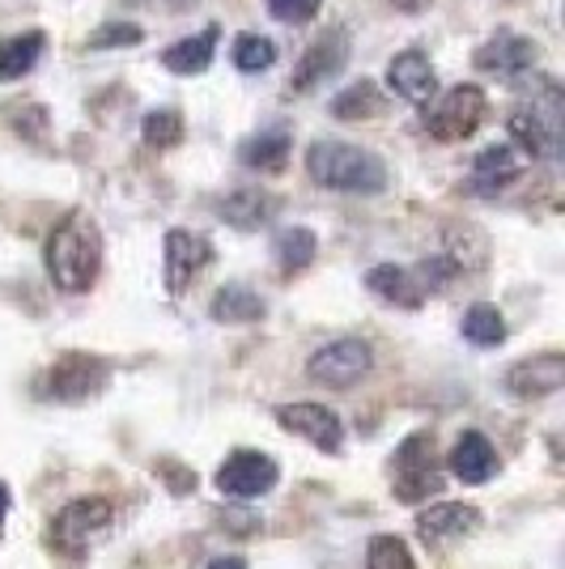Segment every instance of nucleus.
Returning a JSON list of instances; mask_svg holds the SVG:
<instances>
[{
	"mask_svg": "<svg viewBox=\"0 0 565 569\" xmlns=\"http://www.w3.org/2000/svg\"><path fill=\"white\" fill-rule=\"evenodd\" d=\"M277 426L285 433L310 442L315 451L324 455H340V447H345V421H340V412L328 408V403H310V400L281 403L277 408Z\"/></svg>",
	"mask_w": 565,
	"mask_h": 569,
	"instance_id": "8",
	"label": "nucleus"
},
{
	"mask_svg": "<svg viewBox=\"0 0 565 569\" xmlns=\"http://www.w3.org/2000/svg\"><path fill=\"white\" fill-rule=\"evenodd\" d=\"M447 485V476L438 468V455H434V433L429 429H417L408 433L396 455H391V489H396V501L404 506H422V501L438 498Z\"/></svg>",
	"mask_w": 565,
	"mask_h": 569,
	"instance_id": "3",
	"label": "nucleus"
},
{
	"mask_svg": "<svg viewBox=\"0 0 565 569\" xmlns=\"http://www.w3.org/2000/svg\"><path fill=\"white\" fill-rule=\"evenodd\" d=\"M230 56H235L238 72H268L277 64V43L264 39V34H238Z\"/></svg>",
	"mask_w": 565,
	"mask_h": 569,
	"instance_id": "29",
	"label": "nucleus"
},
{
	"mask_svg": "<svg viewBox=\"0 0 565 569\" xmlns=\"http://www.w3.org/2000/svg\"><path fill=\"white\" fill-rule=\"evenodd\" d=\"M506 128H511V137H515V141L523 144L532 158H557V153H562V141H557V137H548L541 123H536L532 116H523L518 107L511 111Z\"/></svg>",
	"mask_w": 565,
	"mask_h": 569,
	"instance_id": "28",
	"label": "nucleus"
},
{
	"mask_svg": "<svg viewBox=\"0 0 565 569\" xmlns=\"http://www.w3.org/2000/svg\"><path fill=\"white\" fill-rule=\"evenodd\" d=\"M48 48L43 30H26L13 39H0V81H22L26 72L39 64V56Z\"/></svg>",
	"mask_w": 565,
	"mask_h": 569,
	"instance_id": "23",
	"label": "nucleus"
},
{
	"mask_svg": "<svg viewBox=\"0 0 565 569\" xmlns=\"http://www.w3.org/2000/svg\"><path fill=\"white\" fill-rule=\"evenodd\" d=\"M523 174V158L515 153V144H489L472 158V191L476 196H497L506 183H515Z\"/></svg>",
	"mask_w": 565,
	"mask_h": 569,
	"instance_id": "16",
	"label": "nucleus"
},
{
	"mask_svg": "<svg viewBox=\"0 0 565 569\" xmlns=\"http://www.w3.org/2000/svg\"><path fill=\"white\" fill-rule=\"evenodd\" d=\"M480 527V510L468 501H434L429 510L417 515V531H422L425 545H450V540H464Z\"/></svg>",
	"mask_w": 565,
	"mask_h": 569,
	"instance_id": "13",
	"label": "nucleus"
},
{
	"mask_svg": "<svg viewBox=\"0 0 565 569\" xmlns=\"http://www.w3.org/2000/svg\"><path fill=\"white\" fill-rule=\"evenodd\" d=\"M447 472L459 480V485H489L497 476V451L494 442L480 433V429H464L459 442L450 447Z\"/></svg>",
	"mask_w": 565,
	"mask_h": 569,
	"instance_id": "14",
	"label": "nucleus"
},
{
	"mask_svg": "<svg viewBox=\"0 0 565 569\" xmlns=\"http://www.w3.org/2000/svg\"><path fill=\"white\" fill-rule=\"evenodd\" d=\"M48 277L60 293H90L102 272V230L95 217L65 213L43 247Z\"/></svg>",
	"mask_w": 565,
	"mask_h": 569,
	"instance_id": "1",
	"label": "nucleus"
},
{
	"mask_svg": "<svg viewBox=\"0 0 565 569\" xmlns=\"http://www.w3.org/2000/svg\"><path fill=\"white\" fill-rule=\"evenodd\" d=\"M485 90L480 86H455L429 116H425V128L434 141H468L472 132L485 123Z\"/></svg>",
	"mask_w": 565,
	"mask_h": 569,
	"instance_id": "9",
	"label": "nucleus"
},
{
	"mask_svg": "<svg viewBox=\"0 0 565 569\" xmlns=\"http://www.w3.org/2000/svg\"><path fill=\"white\" fill-rule=\"evenodd\" d=\"M128 4H137V0H128Z\"/></svg>",
	"mask_w": 565,
	"mask_h": 569,
	"instance_id": "38",
	"label": "nucleus"
},
{
	"mask_svg": "<svg viewBox=\"0 0 565 569\" xmlns=\"http://www.w3.org/2000/svg\"><path fill=\"white\" fill-rule=\"evenodd\" d=\"M116 519V506L107 498H77L51 519V548L65 557H81L86 548L107 536Z\"/></svg>",
	"mask_w": 565,
	"mask_h": 569,
	"instance_id": "6",
	"label": "nucleus"
},
{
	"mask_svg": "<svg viewBox=\"0 0 565 569\" xmlns=\"http://www.w3.org/2000/svg\"><path fill=\"white\" fill-rule=\"evenodd\" d=\"M319 4H324V0H268V13H272L277 22L303 26V22H310V18L319 13Z\"/></svg>",
	"mask_w": 565,
	"mask_h": 569,
	"instance_id": "33",
	"label": "nucleus"
},
{
	"mask_svg": "<svg viewBox=\"0 0 565 569\" xmlns=\"http://www.w3.org/2000/svg\"><path fill=\"white\" fill-rule=\"evenodd\" d=\"M13 128L22 132L26 141H43V132H48V111H43V107H26V111H18Z\"/></svg>",
	"mask_w": 565,
	"mask_h": 569,
	"instance_id": "34",
	"label": "nucleus"
},
{
	"mask_svg": "<svg viewBox=\"0 0 565 569\" xmlns=\"http://www.w3.org/2000/svg\"><path fill=\"white\" fill-rule=\"evenodd\" d=\"M205 569H247V561L242 557H212Z\"/></svg>",
	"mask_w": 565,
	"mask_h": 569,
	"instance_id": "36",
	"label": "nucleus"
},
{
	"mask_svg": "<svg viewBox=\"0 0 565 569\" xmlns=\"http://www.w3.org/2000/svg\"><path fill=\"white\" fill-rule=\"evenodd\" d=\"M366 289L375 293L378 302L387 307H400V310H417L425 302V293L417 289L413 272L408 268H396V263H378L366 272Z\"/></svg>",
	"mask_w": 565,
	"mask_h": 569,
	"instance_id": "18",
	"label": "nucleus"
},
{
	"mask_svg": "<svg viewBox=\"0 0 565 569\" xmlns=\"http://www.w3.org/2000/svg\"><path fill=\"white\" fill-rule=\"evenodd\" d=\"M268 315V302L251 284H221L209 302L212 323H259Z\"/></svg>",
	"mask_w": 565,
	"mask_h": 569,
	"instance_id": "20",
	"label": "nucleus"
},
{
	"mask_svg": "<svg viewBox=\"0 0 565 569\" xmlns=\"http://www.w3.org/2000/svg\"><path fill=\"white\" fill-rule=\"evenodd\" d=\"M565 387V357L562 353H536L523 357L506 370V391L515 400H548Z\"/></svg>",
	"mask_w": 565,
	"mask_h": 569,
	"instance_id": "12",
	"label": "nucleus"
},
{
	"mask_svg": "<svg viewBox=\"0 0 565 569\" xmlns=\"http://www.w3.org/2000/svg\"><path fill=\"white\" fill-rule=\"evenodd\" d=\"M383 111H387V98H383L378 81H370V77H361L349 90H340V94L331 98V116L345 119V123H354V119H375V116H383Z\"/></svg>",
	"mask_w": 565,
	"mask_h": 569,
	"instance_id": "25",
	"label": "nucleus"
},
{
	"mask_svg": "<svg viewBox=\"0 0 565 569\" xmlns=\"http://www.w3.org/2000/svg\"><path fill=\"white\" fill-rule=\"evenodd\" d=\"M145 39V30L137 22H107L98 26L95 34L86 39V48L90 51H116V48H137Z\"/></svg>",
	"mask_w": 565,
	"mask_h": 569,
	"instance_id": "31",
	"label": "nucleus"
},
{
	"mask_svg": "<svg viewBox=\"0 0 565 569\" xmlns=\"http://www.w3.org/2000/svg\"><path fill=\"white\" fill-rule=\"evenodd\" d=\"M345 60H349V34H345V30L319 34L307 48V56L298 60V69L289 77V90H294V94H310L315 86H324V81H331L336 72L345 69Z\"/></svg>",
	"mask_w": 565,
	"mask_h": 569,
	"instance_id": "11",
	"label": "nucleus"
},
{
	"mask_svg": "<svg viewBox=\"0 0 565 569\" xmlns=\"http://www.w3.org/2000/svg\"><path fill=\"white\" fill-rule=\"evenodd\" d=\"M209 263H212L209 238L196 234V230H166L162 268H166V293H170V298H184V289H188Z\"/></svg>",
	"mask_w": 565,
	"mask_h": 569,
	"instance_id": "10",
	"label": "nucleus"
},
{
	"mask_svg": "<svg viewBox=\"0 0 565 569\" xmlns=\"http://www.w3.org/2000/svg\"><path fill=\"white\" fill-rule=\"evenodd\" d=\"M217 39H221V30H217V26H205L200 34L170 43V48L162 51V64L170 72H179V77H196V72H205L212 64V56H217Z\"/></svg>",
	"mask_w": 565,
	"mask_h": 569,
	"instance_id": "21",
	"label": "nucleus"
},
{
	"mask_svg": "<svg viewBox=\"0 0 565 569\" xmlns=\"http://www.w3.org/2000/svg\"><path fill=\"white\" fill-rule=\"evenodd\" d=\"M459 328H464V340L476 345V349H497V345L506 340V319H502V310L489 307V302L468 307V315H464Z\"/></svg>",
	"mask_w": 565,
	"mask_h": 569,
	"instance_id": "26",
	"label": "nucleus"
},
{
	"mask_svg": "<svg viewBox=\"0 0 565 569\" xmlns=\"http://www.w3.org/2000/svg\"><path fill=\"white\" fill-rule=\"evenodd\" d=\"M111 387V361L98 353H60L39 379V396L51 403H86Z\"/></svg>",
	"mask_w": 565,
	"mask_h": 569,
	"instance_id": "4",
	"label": "nucleus"
},
{
	"mask_svg": "<svg viewBox=\"0 0 565 569\" xmlns=\"http://www.w3.org/2000/svg\"><path fill=\"white\" fill-rule=\"evenodd\" d=\"M289 132L285 128H272V132H259V137H247L242 149H238V158H242V167L259 170V174H272V170H281L289 162Z\"/></svg>",
	"mask_w": 565,
	"mask_h": 569,
	"instance_id": "24",
	"label": "nucleus"
},
{
	"mask_svg": "<svg viewBox=\"0 0 565 569\" xmlns=\"http://www.w3.org/2000/svg\"><path fill=\"white\" fill-rule=\"evenodd\" d=\"M366 569H417V557L400 536H375L366 548Z\"/></svg>",
	"mask_w": 565,
	"mask_h": 569,
	"instance_id": "30",
	"label": "nucleus"
},
{
	"mask_svg": "<svg viewBox=\"0 0 565 569\" xmlns=\"http://www.w3.org/2000/svg\"><path fill=\"white\" fill-rule=\"evenodd\" d=\"M536 64V43L523 39V34H511V30H497L485 48L476 51V69L480 72H506V77H518Z\"/></svg>",
	"mask_w": 565,
	"mask_h": 569,
	"instance_id": "17",
	"label": "nucleus"
},
{
	"mask_svg": "<svg viewBox=\"0 0 565 569\" xmlns=\"http://www.w3.org/2000/svg\"><path fill=\"white\" fill-rule=\"evenodd\" d=\"M387 4H391L396 13H422L429 0H387Z\"/></svg>",
	"mask_w": 565,
	"mask_h": 569,
	"instance_id": "35",
	"label": "nucleus"
},
{
	"mask_svg": "<svg viewBox=\"0 0 565 569\" xmlns=\"http://www.w3.org/2000/svg\"><path fill=\"white\" fill-rule=\"evenodd\" d=\"M375 370V349L357 336H345V340H331L324 349H315L307 361V379L328 387V391H349L357 382Z\"/></svg>",
	"mask_w": 565,
	"mask_h": 569,
	"instance_id": "5",
	"label": "nucleus"
},
{
	"mask_svg": "<svg viewBox=\"0 0 565 569\" xmlns=\"http://www.w3.org/2000/svg\"><path fill=\"white\" fill-rule=\"evenodd\" d=\"M217 213L235 230H264L272 221V213H277V196H268L264 188H242L235 196H226Z\"/></svg>",
	"mask_w": 565,
	"mask_h": 569,
	"instance_id": "19",
	"label": "nucleus"
},
{
	"mask_svg": "<svg viewBox=\"0 0 565 569\" xmlns=\"http://www.w3.org/2000/svg\"><path fill=\"white\" fill-rule=\"evenodd\" d=\"M387 86L404 98V102H429L434 90H438V77H434V64H429V56L417 48L400 51V56H391V64H387Z\"/></svg>",
	"mask_w": 565,
	"mask_h": 569,
	"instance_id": "15",
	"label": "nucleus"
},
{
	"mask_svg": "<svg viewBox=\"0 0 565 569\" xmlns=\"http://www.w3.org/2000/svg\"><path fill=\"white\" fill-rule=\"evenodd\" d=\"M184 116L175 111V107H158V111H149L141 119V141L149 149H175V144H184Z\"/></svg>",
	"mask_w": 565,
	"mask_h": 569,
	"instance_id": "27",
	"label": "nucleus"
},
{
	"mask_svg": "<svg viewBox=\"0 0 565 569\" xmlns=\"http://www.w3.org/2000/svg\"><path fill=\"white\" fill-rule=\"evenodd\" d=\"M9 510H13V493H9V485L0 480V527H4V519H9Z\"/></svg>",
	"mask_w": 565,
	"mask_h": 569,
	"instance_id": "37",
	"label": "nucleus"
},
{
	"mask_svg": "<svg viewBox=\"0 0 565 569\" xmlns=\"http://www.w3.org/2000/svg\"><path fill=\"white\" fill-rule=\"evenodd\" d=\"M307 174L319 188L331 191H361L378 196L387 188V162L349 141H315L307 149Z\"/></svg>",
	"mask_w": 565,
	"mask_h": 569,
	"instance_id": "2",
	"label": "nucleus"
},
{
	"mask_svg": "<svg viewBox=\"0 0 565 569\" xmlns=\"http://www.w3.org/2000/svg\"><path fill=\"white\" fill-rule=\"evenodd\" d=\"M277 480H281V468H277L272 455H264V451L226 455V463H221L217 476H212L217 493H221V498H235V501L264 498V493L277 489Z\"/></svg>",
	"mask_w": 565,
	"mask_h": 569,
	"instance_id": "7",
	"label": "nucleus"
},
{
	"mask_svg": "<svg viewBox=\"0 0 565 569\" xmlns=\"http://www.w3.org/2000/svg\"><path fill=\"white\" fill-rule=\"evenodd\" d=\"M408 272H413V281H417L422 293H438V289H447L459 277V268H455L450 256H429V260H422L417 268H408Z\"/></svg>",
	"mask_w": 565,
	"mask_h": 569,
	"instance_id": "32",
	"label": "nucleus"
},
{
	"mask_svg": "<svg viewBox=\"0 0 565 569\" xmlns=\"http://www.w3.org/2000/svg\"><path fill=\"white\" fill-rule=\"evenodd\" d=\"M315 251H319V238L307 226H285L281 234L272 238V260L281 268V277H298L315 263Z\"/></svg>",
	"mask_w": 565,
	"mask_h": 569,
	"instance_id": "22",
	"label": "nucleus"
}]
</instances>
